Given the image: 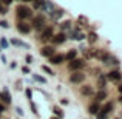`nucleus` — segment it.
I'll return each mask as SVG.
<instances>
[{"label": "nucleus", "mask_w": 122, "mask_h": 119, "mask_svg": "<svg viewBox=\"0 0 122 119\" xmlns=\"http://www.w3.org/2000/svg\"><path fill=\"white\" fill-rule=\"evenodd\" d=\"M15 12H17V19L19 20H28V19L33 17V9H31L30 6L23 5V3H20V5L17 6Z\"/></svg>", "instance_id": "nucleus-1"}, {"label": "nucleus", "mask_w": 122, "mask_h": 119, "mask_svg": "<svg viewBox=\"0 0 122 119\" xmlns=\"http://www.w3.org/2000/svg\"><path fill=\"white\" fill-rule=\"evenodd\" d=\"M46 26V17L43 14H37L36 17L33 19V23H31V28H34L36 31H40Z\"/></svg>", "instance_id": "nucleus-2"}, {"label": "nucleus", "mask_w": 122, "mask_h": 119, "mask_svg": "<svg viewBox=\"0 0 122 119\" xmlns=\"http://www.w3.org/2000/svg\"><path fill=\"white\" fill-rule=\"evenodd\" d=\"M40 33V40L42 42H48V40H51V37L54 36V30H53V26H45L43 30H40L39 31Z\"/></svg>", "instance_id": "nucleus-3"}, {"label": "nucleus", "mask_w": 122, "mask_h": 119, "mask_svg": "<svg viewBox=\"0 0 122 119\" xmlns=\"http://www.w3.org/2000/svg\"><path fill=\"white\" fill-rule=\"evenodd\" d=\"M85 65H86V62L83 59H73V60H70L68 68L71 70V71H79V70L83 68Z\"/></svg>", "instance_id": "nucleus-4"}, {"label": "nucleus", "mask_w": 122, "mask_h": 119, "mask_svg": "<svg viewBox=\"0 0 122 119\" xmlns=\"http://www.w3.org/2000/svg\"><path fill=\"white\" fill-rule=\"evenodd\" d=\"M31 30H33V28H31V25L28 23L26 20H19L17 22V31L20 34H30Z\"/></svg>", "instance_id": "nucleus-5"}, {"label": "nucleus", "mask_w": 122, "mask_h": 119, "mask_svg": "<svg viewBox=\"0 0 122 119\" xmlns=\"http://www.w3.org/2000/svg\"><path fill=\"white\" fill-rule=\"evenodd\" d=\"M68 36H70V39H73V40H83L86 37L83 33L79 31V28H71V30L68 31Z\"/></svg>", "instance_id": "nucleus-6"}, {"label": "nucleus", "mask_w": 122, "mask_h": 119, "mask_svg": "<svg viewBox=\"0 0 122 119\" xmlns=\"http://www.w3.org/2000/svg\"><path fill=\"white\" fill-rule=\"evenodd\" d=\"M68 39V36H66V33H57V34H54L53 37H51V42H53L54 45H62V43H65V40Z\"/></svg>", "instance_id": "nucleus-7"}, {"label": "nucleus", "mask_w": 122, "mask_h": 119, "mask_svg": "<svg viewBox=\"0 0 122 119\" xmlns=\"http://www.w3.org/2000/svg\"><path fill=\"white\" fill-rule=\"evenodd\" d=\"M122 79V73L119 70H111V71L107 73V80H111V82H119Z\"/></svg>", "instance_id": "nucleus-8"}, {"label": "nucleus", "mask_w": 122, "mask_h": 119, "mask_svg": "<svg viewBox=\"0 0 122 119\" xmlns=\"http://www.w3.org/2000/svg\"><path fill=\"white\" fill-rule=\"evenodd\" d=\"M85 80V74L82 71H73V74L70 76V82L71 83H81Z\"/></svg>", "instance_id": "nucleus-9"}, {"label": "nucleus", "mask_w": 122, "mask_h": 119, "mask_svg": "<svg viewBox=\"0 0 122 119\" xmlns=\"http://www.w3.org/2000/svg\"><path fill=\"white\" fill-rule=\"evenodd\" d=\"M40 54L43 57H51L53 54H56V50H54V47H51V45H45V47H42Z\"/></svg>", "instance_id": "nucleus-10"}, {"label": "nucleus", "mask_w": 122, "mask_h": 119, "mask_svg": "<svg viewBox=\"0 0 122 119\" xmlns=\"http://www.w3.org/2000/svg\"><path fill=\"white\" fill-rule=\"evenodd\" d=\"M63 60H65V56H63V54H53L51 57H48V62L53 63V65H60Z\"/></svg>", "instance_id": "nucleus-11"}, {"label": "nucleus", "mask_w": 122, "mask_h": 119, "mask_svg": "<svg viewBox=\"0 0 122 119\" xmlns=\"http://www.w3.org/2000/svg\"><path fill=\"white\" fill-rule=\"evenodd\" d=\"M48 16H50L53 20H57V19H60L63 16V9H59V8H53L50 12H46Z\"/></svg>", "instance_id": "nucleus-12"}, {"label": "nucleus", "mask_w": 122, "mask_h": 119, "mask_svg": "<svg viewBox=\"0 0 122 119\" xmlns=\"http://www.w3.org/2000/svg\"><path fill=\"white\" fill-rule=\"evenodd\" d=\"M0 101H3L5 104H11V101H12V99H11V94H9V90L6 88V87L3 88V91L0 93Z\"/></svg>", "instance_id": "nucleus-13"}, {"label": "nucleus", "mask_w": 122, "mask_h": 119, "mask_svg": "<svg viewBox=\"0 0 122 119\" xmlns=\"http://www.w3.org/2000/svg\"><path fill=\"white\" fill-rule=\"evenodd\" d=\"M107 96H108V93H107V90H99L97 93L94 94V101L96 102H102V101H105L107 99Z\"/></svg>", "instance_id": "nucleus-14"}, {"label": "nucleus", "mask_w": 122, "mask_h": 119, "mask_svg": "<svg viewBox=\"0 0 122 119\" xmlns=\"http://www.w3.org/2000/svg\"><path fill=\"white\" fill-rule=\"evenodd\" d=\"M101 110V102H91V104H90V107H88V113L90 114H96L97 113V111Z\"/></svg>", "instance_id": "nucleus-15"}, {"label": "nucleus", "mask_w": 122, "mask_h": 119, "mask_svg": "<svg viewBox=\"0 0 122 119\" xmlns=\"http://www.w3.org/2000/svg\"><path fill=\"white\" fill-rule=\"evenodd\" d=\"M97 87H99L101 90H104L105 87H107V76L97 74Z\"/></svg>", "instance_id": "nucleus-16"}, {"label": "nucleus", "mask_w": 122, "mask_h": 119, "mask_svg": "<svg viewBox=\"0 0 122 119\" xmlns=\"http://www.w3.org/2000/svg\"><path fill=\"white\" fill-rule=\"evenodd\" d=\"M113 102H107V104L105 105H102L101 107V111L102 113H105V114H108V113H111V111H113Z\"/></svg>", "instance_id": "nucleus-17"}, {"label": "nucleus", "mask_w": 122, "mask_h": 119, "mask_svg": "<svg viewBox=\"0 0 122 119\" xmlns=\"http://www.w3.org/2000/svg\"><path fill=\"white\" fill-rule=\"evenodd\" d=\"M81 94L82 96H91L93 94V87L91 85H83L81 88Z\"/></svg>", "instance_id": "nucleus-18"}, {"label": "nucleus", "mask_w": 122, "mask_h": 119, "mask_svg": "<svg viewBox=\"0 0 122 119\" xmlns=\"http://www.w3.org/2000/svg\"><path fill=\"white\" fill-rule=\"evenodd\" d=\"M76 57H77V50H70L68 53L65 54V60H73V59H76Z\"/></svg>", "instance_id": "nucleus-19"}, {"label": "nucleus", "mask_w": 122, "mask_h": 119, "mask_svg": "<svg viewBox=\"0 0 122 119\" xmlns=\"http://www.w3.org/2000/svg\"><path fill=\"white\" fill-rule=\"evenodd\" d=\"M71 22H70V20H65V22H63V23H60V31H62V33H65V31H70V30H71Z\"/></svg>", "instance_id": "nucleus-20"}, {"label": "nucleus", "mask_w": 122, "mask_h": 119, "mask_svg": "<svg viewBox=\"0 0 122 119\" xmlns=\"http://www.w3.org/2000/svg\"><path fill=\"white\" fill-rule=\"evenodd\" d=\"M11 45H15V47H20V48H30V45L23 43V42L19 40V39H11Z\"/></svg>", "instance_id": "nucleus-21"}, {"label": "nucleus", "mask_w": 122, "mask_h": 119, "mask_svg": "<svg viewBox=\"0 0 122 119\" xmlns=\"http://www.w3.org/2000/svg\"><path fill=\"white\" fill-rule=\"evenodd\" d=\"M53 113L56 114V118L63 119V110H62L60 107H53Z\"/></svg>", "instance_id": "nucleus-22"}, {"label": "nucleus", "mask_w": 122, "mask_h": 119, "mask_svg": "<svg viewBox=\"0 0 122 119\" xmlns=\"http://www.w3.org/2000/svg\"><path fill=\"white\" fill-rule=\"evenodd\" d=\"M43 2L45 0H34L33 2V9H42V6H43Z\"/></svg>", "instance_id": "nucleus-23"}, {"label": "nucleus", "mask_w": 122, "mask_h": 119, "mask_svg": "<svg viewBox=\"0 0 122 119\" xmlns=\"http://www.w3.org/2000/svg\"><path fill=\"white\" fill-rule=\"evenodd\" d=\"M86 39H88V42H90V43L93 45V43H94L96 40H97V34H96L94 31H91V33L88 34V37H86Z\"/></svg>", "instance_id": "nucleus-24"}, {"label": "nucleus", "mask_w": 122, "mask_h": 119, "mask_svg": "<svg viewBox=\"0 0 122 119\" xmlns=\"http://www.w3.org/2000/svg\"><path fill=\"white\" fill-rule=\"evenodd\" d=\"M33 79L36 80V82H39V83H46V79L42 78V76H39V74H33Z\"/></svg>", "instance_id": "nucleus-25"}, {"label": "nucleus", "mask_w": 122, "mask_h": 119, "mask_svg": "<svg viewBox=\"0 0 122 119\" xmlns=\"http://www.w3.org/2000/svg\"><path fill=\"white\" fill-rule=\"evenodd\" d=\"M42 71H43V73H46V74H50V76H54L53 70H51L48 65H43V67H42Z\"/></svg>", "instance_id": "nucleus-26"}, {"label": "nucleus", "mask_w": 122, "mask_h": 119, "mask_svg": "<svg viewBox=\"0 0 122 119\" xmlns=\"http://www.w3.org/2000/svg\"><path fill=\"white\" fill-rule=\"evenodd\" d=\"M96 116H97V119H108V114H105V113H102L101 110L96 113Z\"/></svg>", "instance_id": "nucleus-27"}, {"label": "nucleus", "mask_w": 122, "mask_h": 119, "mask_svg": "<svg viewBox=\"0 0 122 119\" xmlns=\"http://www.w3.org/2000/svg\"><path fill=\"white\" fill-rule=\"evenodd\" d=\"M108 63H113V65H119V59L117 57H114V56H110V62Z\"/></svg>", "instance_id": "nucleus-28"}, {"label": "nucleus", "mask_w": 122, "mask_h": 119, "mask_svg": "<svg viewBox=\"0 0 122 119\" xmlns=\"http://www.w3.org/2000/svg\"><path fill=\"white\" fill-rule=\"evenodd\" d=\"M77 22H79L81 25H86V23H88V20H86V17H83V16H79Z\"/></svg>", "instance_id": "nucleus-29"}, {"label": "nucleus", "mask_w": 122, "mask_h": 119, "mask_svg": "<svg viewBox=\"0 0 122 119\" xmlns=\"http://www.w3.org/2000/svg\"><path fill=\"white\" fill-rule=\"evenodd\" d=\"M8 40L6 39H0V48H8Z\"/></svg>", "instance_id": "nucleus-30"}, {"label": "nucleus", "mask_w": 122, "mask_h": 119, "mask_svg": "<svg viewBox=\"0 0 122 119\" xmlns=\"http://www.w3.org/2000/svg\"><path fill=\"white\" fill-rule=\"evenodd\" d=\"M25 94H26V98L30 99V101H31V99H33V91H31L30 88H26V90H25Z\"/></svg>", "instance_id": "nucleus-31"}, {"label": "nucleus", "mask_w": 122, "mask_h": 119, "mask_svg": "<svg viewBox=\"0 0 122 119\" xmlns=\"http://www.w3.org/2000/svg\"><path fill=\"white\" fill-rule=\"evenodd\" d=\"M30 107H31V110H33V113H34V114H37V107L34 105V102H33V101H30Z\"/></svg>", "instance_id": "nucleus-32"}, {"label": "nucleus", "mask_w": 122, "mask_h": 119, "mask_svg": "<svg viewBox=\"0 0 122 119\" xmlns=\"http://www.w3.org/2000/svg\"><path fill=\"white\" fill-rule=\"evenodd\" d=\"M22 73H23V74H30V73H31L30 67H22Z\"/></svg>", "instance_id": "nucleus-33"}, {"label": "nucleus", "mask_w": 122, "mask_h": 119, "mask_svg": "<svg viewBox=\"0 0 122 119\" xmlns=\"http://www.w3.org/2000/svg\"><path fill=\"white\" fill-rule=\"evenodd\" d=\"M6 11H8V9H6V6L0 3V14H6Z\"/></svg>", "instance_id": "nucleus-34"}, {"label": "nucleus", "mask_w": 122, "mask_h": 119, "mask_svg": "<svg viewBox=\"0 0 122 119\" xmlns=\"http://www.w3.org/2000/svg\"><path fill=\"white\" fill-rule=\"evenodd\" d=\"M25 60H26L28 65H30V63H33V56H31V54H28V56L25 57Z\"/></svg>", "instance_id": "nucleus-35"}, {"label": "nucleus", "mask_w": 122, "mask_h": 119, "mask_svg": "<svg viewBox=\"0 0 122 119\" xmlns=\"http://www.w3.org/2000/svg\"><path fill=\"white\" fill-rule=\"evenodd\" d=\"M0 3L5 5V6H8V5H11V3H12V0H0Z\"/></svg>", "instance_id": "nucleus-36"}, {"label": "nucleus", "mask_w": 122, "mask_h": 119, "mask_svg": "<svg viewBox=\"0 0 122 119\" xmlns=\"http://www.w3.org/2000/svg\"><path fill=\"white\" fill-rule=\"evenodd\" d=\"M0 26H2V28H9V25H8V22L2 20V22H0Z\"/></svg>", "instance_id": "nucleus-37"}, {"label": "nucleus", "mask_w": 122, "mask_h": 119, "mask_svg": "<svg viewBox=\"0 0 122 119\" xmlns=\"http://www.w3.org/2000/svg\"><path fill=\"white\" fill-rule=\"evenodd\" d=\"M3 111H6V105H3L2 102H0V113H3Z\"/></svg>", "instance_id": "nucleus-38"}, {"label": "nucleus", "mask_w": 122, "mask_h": 119, "mask_svg": "<svg viewBox=\"0 0 122 119\" xmlns=\"http://www.w3.org/2000/svg\"><path fill=\"white\" fill-rule=\"evenodd\" d=\"M15 111H17V114H19V116H22V114H23V110H22L20 107H17V108H15Z\"/></svg>", "instance_id": "nucleus-39"}, {"label": "nucleus", "mask_w": 122, "mask_h": 119, "mask_svg": "<svg viewBox=\"0 0 122 119\" xmlns=\"http://www.w3.org/2000/svg\"><path fill=\"white\" fill-rule=\"evenodd\" d=\"M117 90H119V93L122 94V83H119V85H117Z\"/></svg>", "instance_id": "nucleus-40"}, {"label": "nucleus", "mask_w": 122, "mask_h": 119, "mask_svg": "<svg viewBox=\"0 0 122 119\" xmlns=\"http://www.w3.org/2000/svg\"><path fill=\"white\" fill-rule=\"evenodd\" d=\"M62 104L63 105H68V99H62Z\"/></svg>", "instance_id": "nucleus-41"}, {"label": "nucleus", "mask_w": 122, "mask_h": 119, "mask_svg": "<svg viewBox=\"0 0 122 119\" xmlns=\"http://www.w3.org/2000/svg\"><path fill=\"white\" fill-rule=\"evenodd\" d=\"M119 102H121V104H122V94L119 96Z\"/></svg>", "instance_id": "nucleus-42"}, {"label": "nucleus", "mask_w": 122, "mask_h": 119, "mask_svg": "<svg viewBox=\"0 0 122 119\" xmlns=\"http://www.w3.org/2000/svg\"><path fill=\"white\" fill-rule=\"evenodd\" d=\"M25 2H31V3H33V2H34V0H25Z\"/></svg>", "instance_id": "nucleus-43"}, {"label": "nucleus", "mask_w": 122, "mask_h": 119, "mask_svg": "<svg viewBox=\"0 0 122 119\" xmlns=\"http://www.w3.org/2000/svg\"><path fill=\"white\" fill-rule=\"evenodd\" d=\"M17 2H22V3H25V0H17Z\"/></svg>", "instance_id": "nucleus-44"}, {"label": "nucleus", "mask_w": 122, "mask_h": 119, "mask_svg": "<svg viewBox=\"0 0 122 119\" xmlns=\"http://www.w3.org/2000/svg\"><path fill=\"white\" fill-rule=\"evenodd\" d=\"M50 119H59V118H56V116H54V118H50Z\"/></svg>", "instance_id": "nucleus-45"}, {"label": "nucleus", "mask_w": 122, "mask_h": 119, "mask_svg": "<svg viewBox=\"0 0 122 119\" xmlns=\"http://www.w3.org/2000/svg\"><path fill=\"white\" fill-rule=\"evenodd\" d=\"M116 119H119V118H116Z\"/></svg>", "instance_id": "nucleus-46"}]
</instances>
